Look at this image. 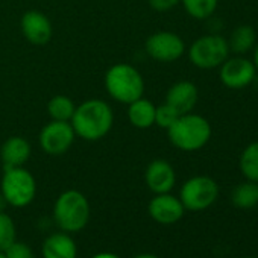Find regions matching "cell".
Wrapping results in <instances>:
<instances>
[{
  "label": "cell",
  "instance_id": "30bf717a",
  "mask_svg": "<svg viewBox=\"0 0 258 258\" xmlns=\"http://www.w3.org/2000/svg\"><path fill=\"white\" fill-rule=\"evenodd\" d=\"M256 76V69L253 62L243 55L234 58H226L220 66L219 78L220 82L229 90H241L249 87Z\"/></svg>",
  "mask_w": 258,
  "mask_h": 258
},
{
  "label": "cell",
  "instance_id": "7402d4cb",
  "mask_svg": "<svg viewBox=\"0 0 258 258\" xmlns=\"http://www.w3.org/2000/svg\"><path fill=\"white\" fill-rule=\"evenodd\" d=\"M187 14L196 20L210 19L219 5V0H181Z\"/></svg>",
  "mask_w": 258,
  "mask_h": 258
},
{
  "label": "cell",
  "instance_id": "44dd1931",
  "mask_svg": "<svg viewBox=\"0 0 258 258\" xmlns=\"http://www.w3.org/2000/svg\"><path fill=\"white\" fill-rule=\"evenodd\" d=\"M238 166L247 181L258 182V142H253L243 149Z\"/></svg>",
  "mask_w": 258,
  "mask_h": 258
},
{
  "label": "cell",
  "instance_id": "2e32d148",
  "mask_svg": "<svg viewBox=\"0 0 258 258\" xmlns=\"http://www.w3.org/2000/svg\"><path fill=\"white\" fill-rule=\"evenodd\" d=\"M78 247L67 232H55L43 243V258H76Z\"/></svg>",
  "mask_w": 258,
  "mask_h": 258
},
{
  "label": "cell",
  "instance_id": "603a6c76",
  "mask_svg": "<svg viewBox=\"0 0 258 258\" xmlns=\"http://www.w3.org/2000/svg\"><path fill=\"white\" fill-rule=\"evenodd\" d=\"M17 229L14 220L5 214V211L0 213V250H5L11 243L16 241Z\"/></svg>",
  "mask_w": 258,
  "mask_h": 258
},
{
  "label": "cell",
  "instance_id": "e0dca14e",
  "mask_svg": "<svg viewBox=\"0 0 258 258\" xmlns=\"http://www.w3.org/2000/svg\"><path fill=\"white\" fill-rule=\"evenodd\" d=\"M155 109L157 106L145 97L131 102L127 105L129 123L139 129H149L155 124Z\"/></svg>",
  "mask_w": 258,
  "mask_h": 258
},
{
  "label": "cell",
  "instance_id": "ac0fdd59",
  "mask_svg": "<svg viewBox=\"0 0 258 258\" xmlns=\"http://www.w3.org/2000/svg\"><path fill=\"white\" fill-rule=\"evenodd\" d=\"M226 41L229 52H234L235 55H246L256 44V32L249 25H240L231 32L229 40Z\"/></svg>",
  "mask_w": 258,
  "mask_h": 258
},
{
  "label": "cell",
  "instance_id": "d4e9b609",
  "mask_svg": "<svg viewBox=\"0 0 258 258\" xmlns=\"http://www.w3.org/2000/svg\"><path fill=\"white\" fill-rule=\"evenodd\" d=\"M4 252H5L7 258H34V252H32L31 246H28L26 243H22V241L11 243Z\"/></svg>",
  "mask_w": 258,
  "mask_h": 258
},
{
  "label": "cell",
  "instance_id": "cb8c5ba5",
  "mask_svg": "<svg viewBox=\"0 0 258 258\" xmlns=\"http://www.w3.org/2000/svg\"><path fill=\"white\" fill-rule=\"evenodd\" d=\"M179 115H181L179 112H176L170 105H167L164 102L163 105L157 106V109H155V124L167 131V129L176 121V118Z\"/></svg>",
  "mask_w": 258,
  "mask_h": 258
},
{
  "label": "cell",
  "instance_id": "8fae6325",
  "mask_svg": "<svg viewBox=\"0 0 258 258\" xmlns=\"http://www.w3.org/2000/svg\"><path fill=\"white\" fill-rule=\"evenodd\" d=\"M20 29L23 37L35 46L47 44L52 38L53 28L50 20L41 11L32 10L23 14L20 20Z\"/></svg>",
  "mask_w": 258,
  "mask_h": 258
},
{
  "label": "cell",
  "instance_id": "83f0119b",
  "mask_svg": "<svg viewBox=\"0 0 258 258\" xmlns=\"http://www.w3.org/2000/svg\"><path fill=\"white\" fill-rule=\"evenodd\" d=\"M252 62H253V66H255V69H256V72H258V44H255V47H253V58H252Z\"/></svg>",
  "mask_w": 258,
  "mask_h": 258
},
{
  "label": "cell",
  "instance_id": "6da1fadb",
  "mask_svg": "<svg viewBox=\"0 0 258 258\" xmlns=\"http://www.w3.org/2000/svg\"><path fill=\"white\" fill-rule=\"evenodd\" d=\"M70 123L76 137L87 142H97L106 137L112 129L114 112L105 100L88 99L76 106Z\"/></svg>",
  "mask_w": 258,
  "mask_h": 258
},
{
  "label": "cell",
  "instance_id": "9a60e30c",
  "mask_svg": "<svg viewBox=\"0 0 258 258\" xmlns=\"http://www.w3.org/2000/svg\"><path fill=\"white\" fill-rule=\"evenodd\" d=\"M31 154L32 148L26 139L19 136L10 137L2 145V149H0V158H2L4 169L23 167L31 158Z\"/></svg>",
  "mask_w": 258,
  "mask_h": 258
},
{
  "label": "cell",
  "instance_id": "8992f818",
  "mask_svg": "<svg viewBox=\"0 0 258 258\" xmlns=\"http://www.w3.org/2000/svg\"><path fill=\"white\" fill-rule=\"evenodd\" d=\"M8 202L16 208L29 205L37 195V182L29 170L25 167L5 169L2 178V190H0Z\"/></svg>",
  "mask_w": 258,
  "mask_h": 258
},
{
  "label": "cell",
  "instance_id": "f546056e",
  "mask_svg": "<svg viewBox=\"0 0 258 258\" xmlns=\"http://www.w3.org/2000/svg\"><path fill=\"white\" fill-rule=\"evenodd\" d=\"M136 258H160V256L152 255V253H142V255H137Z\"/></svg>",
  "mask_w": 258,
  "mask_h": 258
},
{
  "label": "cell",
  "instance_id": "d6986e66",
  "mask_svg": "<svg viewBox=\"0 0 258 258\" xmlns=\"http://www.w3.org/2000/svg\"><path fill=\"white\" fill-rule=\"evenodd\" d=\"M231 201L234 207L240 210H250L258 205V182L244 181L238 184L231 195Z\"/></svg>",
  "mask_w": 258,
  "mask_h": 258
},
{
  "label": "cell",
  "instance_id": "f1b7e54d",
  "mask_svg": "<svg viewBox=\"0 0 258 258\" xmlns=\"http://www.w3.org/2000/svg\"><path fill=\"white\" fill-rule=\"evenodd\" d=\"M8 207V202H7V199H5V196L0 193V213L2 211H5V208Z\"/></svg>",
  "mask_w": 258,
  "mask_h": 258
},
{
  "label": "cell",
  "instance_id": "52a82bcc",
  "mask_svg": "<svg viewBox=\"0 0 258 258\" xmlns=\"http://www.w3.org/2000/svg\"><path fill=\"white\" fill-rule=\"evenodd\" d=\"M219 198V185L210 176H193L187 179L179 191V199L185 210L204 211Z\"/></svg>",
  "mask_w": 258,
  "mask_h": 258
},
{
  "label": "cell",
  "instance_id": "484cf974",
  "mask_svg": "<svg viewBox=\"0 0 258 258\" xmlns=\"http://www.w3.org/2000/svg\"><path fill=\"white\" fill-rule=\"evenodd\" d=\"M181 0H149V5L152 10L158 11V13H166L170 11L172 8H175Z\"/></svg>",
  "mask_w": 258,
  "mask_h": 258
},
{
  "label": "cell",
  "instance_id": "ffe728a7",
  "mask_svg": "<svg viewBox=\"0 0 258 258\" xmlns=\"http://www.w3.org/2000/svg\"><path fill=\"white\" fill-rule=\"evenodd\" d=\"M75 109H76L75 102L64 94L53 96L47 103V112L50 118L58 121H70L75 114Z\"/></svg>",
  "mask_w": 258,
  "mask_h": 258
},
{
  "label": "cell",
  "instance_id": "7a4b0ae2",
  "mask_svg": "<svg viewBox=\"0 0 258 258\" xmlns=\"http://www.w3.org/2000/svg\"><path fill=\"white\" fill-rule=\"evenodd\" d=\"M213 134L210 121L195 112L182 114L167 129L170 143L182 152H196L207 146Z\"/></svg>",
  "mask_w": 258,
  "mask_h": 258
},
{
  "label": "cell",
  "instance_id": "5bb4252c",
  "mask_svg": "<svg viewBox=\"0 0 258 258\" xmlns=\"http://www.w3.org/2000/svg\"><path fill=\"white\" fill-rule=\"evenodd\" d=\"M198 97H199V91L193 82L179 81V82H175L167 90L166 103L170 105L176 112L182 115V114L193 111V108L198 103Z\"/></svg>",
  "mask_w": 258,
  "mask_h": 258
},
{
  "label": "cell",
  "instance_id": "ba28073f",
  "mask_svg": "<svg viewBox=\"0 0 258 258\" xmlns=\"http://www.w3.org/2000/svg\"><path fill=\"white\" fill-rule=\"evenodd\" d=\"M76 134L70 121L50 120L40 133V146L47 155H62L75 143Z\"/></svg>",
  "mask_w": 258,
  "mask_h": 258
},
{
  "label": "cell",
  "instance_id": "4dcf8cb0",
  "mask_svg": "<svg viewBox=\"0 0 258 258\" xmlns=\"http://www.w3.org/2000/svg\"><path fill=\"white\" fill-rule=\"evenodd\" d=\"M0 258H7V255H5V252H2V250H0Z\"/></svg>",
  "mask_w": 258,
  "mask_h": 258
},
{
  "label": "cell",
  "instance_id": "1f68e13d",
  "mask_svg": "<svg viewBox=\"0 0 258 258\" xmlns=\"http://www.w3.org/2000/svg\"><path fill=\"white\" fill-rule=\"evenodd\" d=\"M246 258H255V256H246Z\"/></svg>",
  "mask_w": 258,
  "mask_h": 258
},
{
  "label": "cell",
  "instance_id": "7c38bea8",
  "mask_svg": "<svg viewBox=\"0 0 258 258\" xmlns=\"http://www.w3.org/2000/svg\"><path fill=\"white\" fill-rule=\"evenodd\" d=\"M148 210L151 217L161 225L176 223L178 220L182 219L185 211L181 199L170 193L155 195V198H152V201L149 202Z\"/></svg>",
  "mask_w": 258,
  "mask_h": 258
},
{
  "label": "cell",
  "instance_id": "277c9868",
  "mask_svg": "<svg viewBox=\"0 0 258 258\" xmlns=\"http://www.w3.org/2000/svg\"><path fill=\"white\" fill-rule=\"evenodd\" d=\"M56 225L66 232H78L84 229L90 220V204L84 193L67 190L61 193L53 207Z\"/></svg>",
  "mask_w": 258,
  "mask_h": 258
},
{
  "label": "cell",
  "instance_id": "4316f807",
  "mask_svg": "<svg viewBox=\"0 0 258 258\" xmlns=\"http://www.w3.org/2000/svg\"><path fill=\"white\" fill-rule=\"evenodd\" d=\"M91 258H120V256L112 252H99V253L93 255Z\"/></svg>",
  "mask_w": 258,
  "mask_h": 258
},
{
  "label": "cell",
  "instance_id": "9c48e42d",
  "mask_svg": "<svg viewBox=\"0 0 258 258\" xmlns=\"http://www.w3.org/2000/svg\"><path fill=\"white\" fill-rule=\"evenodd\" d=\"M145 49H146V53L155 61L173 62V61H178L184 55L185 43L178 34L161 31V32L152 34L146 40Z\"/></svg>",
  "mask_w": 258,
  "mask_h": 258
},
{
  "label": "cell",
  "instance_id": "5b68a950",
  "mask_svg": "<svg viewBox=\"0 0 258 258\" xmlns=\"http://www.w3.org/2000/svg\"><path fill=\"white\" fill-rule=\"evenodd\" d=\"M190 62L202 70L220 67L229 58L228 41L219 34H208L199 37L188 49Z\"/></svg>",
  "mask_w": 258,
  "mask_h": 258
},
{
  "label": "cell",
  "instance_id": "3957f363",
  "mask_svg": "<svg viewBox=\"0 0 258 258\" xmlns=\"http://www.w3.org/2000/svg\"><path fill=\"white\" fill-rule=\"evenodd\" d=\"M105 90L115 102L129 105L143 97L145 79L134 66L118 62L105 73Z\"/></svg>",
  "mask_w": 258,
  "mask_h": 258
},
{
  "label": "cell",
  "instance_id": "4fadbf2b",
  "mask_svg": "<svg viewBox=\"0 0 258 258\" xmlns=\"http://www.w3.org/2000/svg\"><path fill=\"white\" fill-rule=\"evenodd\" d=\"M145 181L151 191L155 195L170 193L176 182V173L173 166L161 158H157L149 163L145 172Z\"/></svg>",
  "mask_w": 258,
  "mask_h": 258
}]
</instances>
